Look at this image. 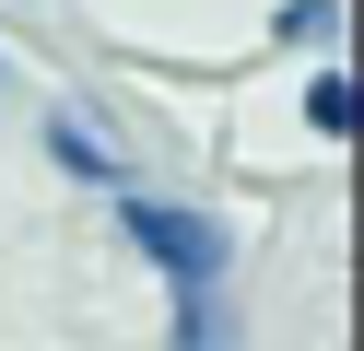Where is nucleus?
Wrapping results in <instances>:
<instances>
[{
  "label": "nucleus",
  "instance_id": "nucleus-4",
  "mask_svg": "<svg viewBox=\"0 0 364 351\" xmlns=\"http://www.w3.org/2000/svg\"><path fill=\"white\" fill-rule=\"evenodd\" d=\"M176 351H223V293H188V316H176Z\"/></svg>",
  "mask_w": 364,
  "mask_h": 351
},
{
  "label": "nucleus",
  "instance_id": "nucleus-2",
  "mask_svg": "<svg viewBox=\"0 0 364 351\" xmlns=\"http://www.w3.org/2000/svg\"><path fill=\"white\" fill-rule=\"evenodd\" d=\"M48 152L71 164V176H95V187H129V176H118V140H106V129H82V117H59V129H48Z\"/></svg>",
  "mask_w": 364,
  "mask_h": 351
},
{
  "label": "nucleus",
  "instance_id": "nucleus-1",
  "mask_svg": "<svg viewBox=\"0 0 364 351\" xmlns=\"http://www.w3.org/2000/svg\"><path fill=\"white\" fill-rule=\"evenodd\" d=\"M129 246L176 281V293H223V223L212 211H176V199H129Z\"/></svg>",
  "mask_w": 364,
  "mask_h": 351
},
{
  "label": "nucleus",
  "instance_id": "nucleus-3",
  "mask_svg": "<svg viewBox=\"0 0 364 351\" xmlns=\"http://www.w3.org/2000/svg\"><path fill=\"white\" fill-rule=\"evenodd\" d=\"M306 117H317V129H329V140H353V82H341V70H317V82H306Z\"/></svg>",
  "mask_w": 364,
  "mask_h": 351
}]
</instances>
